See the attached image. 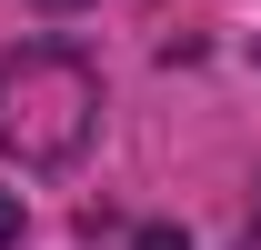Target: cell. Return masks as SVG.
<instances>
[{
  "mask_svg": "<svg viewBox=\"0 0 261 250\" xmlns=\"http://www.w3.org/2000/svg\"><path fill=\"white\" fill-rule=\"evenodd\" d=\"M100 120V80L70 50H0V150L10 160H70Z\"/></svg>",
  "mask_w": 261,
  "mask_h": 250,
  "instance_id": "1",
  "label": "cell"
},
{
  "mask_svg": "<svg viewBox=\"0 0 261 250\" xmlns=\"http://www.w3.org/2000/svg\"><path fill=\"white\" fill-rule=\"evenodd\" d=\"M10 230H20V200H10V190H0V240H10Z\"/></svg>",
  "mask_w": 261,
  "mask_h": 250,
  "instance_id": "2",
  "label": "cell"
},
{
  "mask_svg": "<svg viewBox=\"0 0 261 250\" xmlns=\"http://www.w3.org/2000/svg\"><path fill=\"white\" fill-rule=\"evenodd\" d=\"M50 10H70V0H50Z\"/></svg>",
  "mask_w": 261,
  "mask_h": 250,
  "instance_id": "3",
  "label": "cell"
}]
</instances>
